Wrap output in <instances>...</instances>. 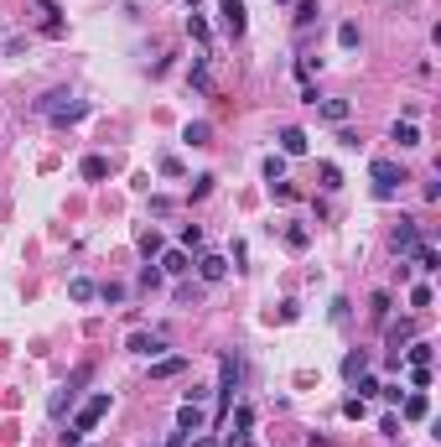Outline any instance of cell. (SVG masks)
Here are the masks:
<instances>
[{
    "instance_id": "obj_12",
    "label": "cell",
    "mask_w": 441,
    "mask_h": 447,
    "mask_svg": "<svg viewBox=\"0 0 441 447\" xmlns=\"http://www.w3.org/2000/svg\"><path fill=\"white\" fill-rule=\"evenodd\" d=\"M416 338V323H395V328H389V359H395L400 364V343H410Z\"/></svg>"
},
{
    "instance_id": "obj_25",
    "label": "cell",
    "mask_w": 441,
    "mask_h": 447,
    "mask_svg": "<svg viewBox=\"0 0 441 447\" xmlns=\"http://www.w3.org/2000/svg\"><path fill=\"white\" fill-rule=\"evenodd\" d=\"M431 302H436V292H431L426 281H420V286H410V307H431Z\"/></svg>"
},
{
    "instance_id": "obj_32",
    "label": "cell",
    "mask_w": 441,
    "mask_h": 447,
    "mask_svg": "<svg viewBox=\"0 0 441 447\" xmlns=\"http://www.w3.org/2000/svg\"><path fill=\"white\" fill-rule=\"evenodd\" d=\"M410 364H420V369H431V343H416V349H410Z\"/></svg>"
},
{
    "instance_id": "obj_10",
    "label": "cell",
    "mask_w": 441,
    "mask_h": 447,
    "mask_svg": "<svg viewBox=\"0 0 441 447\" xmlns=\"http://www.w3.org/2000/svg\"><path fill=\"white\" fill-rule=\"evenodd\" d=\"M198 271H203V281H223V276H229V260L223 255H203Z\"/></svg>"
},
{
    "instance_id": "obj_19",
    "label": "cell",
    "mask_w": 441,
    "mask_h": 447,
    "mask_svg": "<svg viewBox=\"0 0 441 447\" xmlns=\"http://www.w3.org/2000/svg\"><path fill=\"white\" fill-rule=\"evenodd\" d=\"M363 369H369V353H363V349H353L348 359H343V375H348V380H359Z\"/></svg>"
},
{
    "instance_id": "obj_26",
    "label": "cell",
    "mask_w": 441,
    "mask_h": 447,
    "mask_svg": "<svg viewBox=\"0 0 441 447\" xmlns=\"http://www.w3.org/2000/svg\"><path fill=\"white\" fill-rule=\"evenodd\" d=\"M337 47H359V26H353V21L337 26Z\"/></svg>"
},
{
    "instance_id": "obj_31",
    "label": "cell",
    "mask_w": 441,
    "mask_h": 447,
    "mask_svg": "<svg viewBox=\"0 0 441 447\" xmlns=\"http://www.w3.org/2000/svg\"><path fill=\"white\" fill-rule=\"evenodd\" d=\"M322 188H327V193L343 188V172H337V166H322Z\"/></svg>"
},
{
    "instance_id": "obj_3",
    "label": "cell",
    "mask_w": 441,
    "mask_h": 447,
    "mask_svg": "<svg viewBox=\"0 0 441 447\" xmlns=\"http://www.w3.org/2000/svg\"><path fill=\"white\" fill-rule=\"evenodd\" d=\"M369 177H374V198H389V193H395V182H405V172H400V162H389V156H379V162H369Z\"/></svg>"
},
{
    "instance_id": "obj_8",
    "label": "cell",
    "mask_w": 441,
    "mask_h": 447,
    "mask_svg": "<svg viewBox=\"0 0 441 447\" xmlns=\"http://www.w3.org/2000/svg\"><path fill=\"white\" fill-rule=\"evenodd\" d=\"M223 32L244 36V0H223Z\"/></svg>"
},
{
    "instance_id": "obj_13",
    "label": "cell",
    "mask_w": 441,
    "mask_h": 447,
    "mask_svg": "<svg viewBox=\"0 0 441 447\" xmlns=\"http://www.w3.org/2000/svg\"><path fill=\"white\" fill-rule=\"evenodd\" d=\"M426 416H431V400L420 395V390H416V395H405V422H426Z\"/></svg>"
},
{
    "instance_id": "obj_14",
    "label": "cell",
    "mask_w": 441,
    "mask_h": 447,
    "mask_svg": "<svg viewBox=\"0 0 441 447\" xmlns=\"http://www.w3.org/2000/svg\"><path fill=\"white\" fill-rule=\"evenodd\" d=\"M78 172L89 177V182H104V177H109V162H104V156H83V166H78Z\"/></svg>"
},
{
    "instance_id": "obj_23",
    "label": "cell",
    "mask_w": 441,
    "mask_h": 447,
    "mask_svg": "<svg viewBox=\"0 0 441 447\" xmlns=\"http://www.w3.org/2000/svg\"><path fill=\"white\" fill-rule=\"evenodd\" d=\"M395 141H400V146H420V130H416V120H400V125H395Z\"/></svg>"
},
{
    "instance_id": "obj_34",
    "label": "cell",
    "mask_w": 441,
    "mask_h": 447,
    "mask_svg": "<svg viewBox=\"0 0 441 447\" xmlns=\"http://www.w3.org/2000/svg\"><path fill=\"white\" fill-rule=\"evenodd\" d=\"M203 245V229H198V224H187V235H182V250H198Z\"/></svg>"
},
{
    "instance_id": "obj_17",
    "label": "cell",
    "mask_w": 441,
    "mask_h": 447,
    "mask_svg": "<svg viewBox=\"0 0 441 447\" xmlns=\"http://www.w3.org/2000/svg\"><path fill=\"white\" fill-rule=\"evenodd\" d=\"M410 255H416V265H420V271H436V265H441V255H436V250L426 245V239H420V245L410 250Z\"/></svg>"
},
{
    "instance_id": "obj_33",
    "label": "cell",
    "mask_w": 441,
    "mask_h": 447,
    "mask_svg": "<svg viewBox=\"0 0 441 447\" xmlns=\"http://www.w3.org/2000/svg\"><path fill=\"white\" fill-rule=\"evenodd\" d=\"M343 416H348V422H359V416H363V395H348V400H343Z\"/></svg>"
},
{
    "instance_id": "obj_15",
    "label": "cell",
    "mask_w": 441,
    "mask_h": 447,
    "mask_svg": "<svg viewBox=\"0 0 441 447\" xmlns=\"http://www.w3.org/2000/svg\"><path fill=\"white\" fill-rule=\"evenodd\" d=\"M161 271H166V276H187V250H166V255H161Z\"/></svg>"
},
{
    "instance_id": "obj_27",
    "label": "cell",
    "mask_w": 441,
    "mask_h": 447,
    "mask_svg": "<svg viewBox=\"0 0 441 447\" xmlns=\"http://www.w3.org/2000/svg\"><path fill=\"white\" fill-rule=\"evenodd\" d=\"M280 177H286V162H280V156H265V182H280Z\"/></svg>"
},
{
    "instance_id": "obj_22",
    "label": "cell",
    "mask_w": 441,
    "mask_h": 447,
    "mask_svg": "<svg viewBox=\"0 0 441 447\" xmlns=\"http://www.w3.org/2000/svg\"><path fill=\"white\" fill-rule=\"evenodd\" d=\"M135 245H140V255H161V235H156V229H140Z\"/></svg>"
},
{
    "instance_id": "obj_2",
    "label": "cell",
    "mask_w": 441,
    "mask_h": 447,
    "mask_svg": "<svg viewBox=\"0 0 441 447\" xmlns=\"http://www.w3.org/2000/svg\"><path fill=\"white\" fill-rule=\"evenodd\" d=\"M36 115H52V125H78L89 115V105L73 94H47V99H36Z\"/></svg>"
},
{
    "instance_id": "obj_37",
    "label": "cell",
    "mask_w": 441,
    "mask_h": 447,
    "mask_svg": "<svg viewBox=\"0 0 441 447\" xmlns=\"http://www.w3.org/2000/svg\"><path fill=\"white\" fill-rule=\"evenodd\" d=\"M410 380H416V390H426V385H431V369H420V364H410Z\"/></svg>"
},
{
    "instance_id": "obj_24",
    "label": "cell",
    "mask_w": 441,
    "mask_h": 447,
    "mask_svg": "<svg viewBox=\"0 0 441 447\" xmlns=\"http://www.w3.org/2000/svg\"><path fill=\"white\" fill-rule=\"evenodd\" d=\"M317 21V0H296V26H312Z\"/></svg>"
},
{
    "instance_id": "obj_6",
    "label": "cell",
    "mask_w": 441,
    "mask_h": 447,
    "mask_svg": "<svg viewBox=\"0 0 441 447\" xmlns=\"http://www.w3.org/2000/svg\"><path fill=\"white\" fill-rule=\"evenodd\" d=\"M249 426H255V411H249V406H239V411H234V437L223 447H249Z\"/></svg>"
},
{
    "instance_id": "obj_21",
    "label": "cell",
    "mask_w": 441,
    "mask_h": 447,
    "mask_svg": "<svg viewBox=\"0 0 441 447\" xmlns=\"http://www.w3.org/2000/svg\"><path fill=\"white\" fill-rule=\"evenodd\" d=\"M182 369H187V359H161V364L151 369V380H177Z\"/></svg>"
},
{
    "instance_id": "obj_36",
    "label": "cell",
    "mask_w": 441,
    "mask_h": 447,
    "mask_svg": "<svg viewBox=\"0 0 441 447\" xmlns=\"http://www.w3.org/2000/svg\"><path fill=\"white\" fill-rule=\"evenodd\" d=\"M161 177H182V162H177V156H161Z\"/></svg>"
},
{
    "instance_id": "obj_7",
    "label": "cell",
    "mask_w": 441,
    "mask_h": 447,
    "mask_svg": "<svg viewBox=\"0 0 441 447\" xmlns=\"http://www.w3.org/2000/svg\"><path fill=\"white\" fill-rule=\"evenodd\" d=\"M280 151H286V156H306V130L286 125V130H280Z\"/></svg>"
},
{
    "instance_id": "obj_1",
    "label": "cell",
    "mask_w": 441,
    "mask_h": 447,
    "mask_svg": "<svg viewBox=\"0 0 441 447\" xmlns=\"http://www.w3.org/2000/svg\"><path fill=\"white\" fill-rule=\"evenodd\" d=\"M104 416H109V390H99V395H89V400L78 406L73 426H68V432H58V442H63V447H78V437H83V432H93V426L104 422Z\"/></svg>"
},
{
    "instance_id": "obj_18",
    "label": "cell",
    "mask_w": 441,
    "mask_h": 447,
    "mask_svg": "<svg viewBox=\"0 0 441 447\" xmlns=\"http://www.w3.org/2000/svg\"><path fill=\"white\" fill-rule=\"evenodd\" d=\"M322 120L343 125V120H348V99H322Z\"/></svg>"
},
{
    "instance_id": "obj_30",
    "label": "cell",
    "mask_w": 441,
    "mask_h": 447,
    "mask_svg": "<svg viewBox=\"0 0 441 447\" xmlns=\"http://www.w3.org/2000/svg\"><path fill=\"white\" fill-rule=\"evenodd\" d=\"M353 385H359V395H379V380H374V375H369V369H363V375H359V380H353Z\"/></svg>"
},
{
    "instance_id": "obj_28",
    "label": "cell",
    "mask_w": 441,
    "mask_h": 447,
    "mask_svg": "<svg viewBox=\"0 0 441 447\" xmlns=\"http://www.w3.org/2000/svg\"><path fill=\"white\" fill-rule=\"evenodd\" d=\"M286 245L291 250H306V229H302V224H291V229H286Z\"/></svg>"
},
{
    "instance_id": "obj_16",
    "label": "cell",
    "mask_w": 441,
    "mask_h": 447,
    "mask_svg": "<svg viewBox=\"0 0 441 447\" xmlns=\"http://www.w3.org/2000/svg\"><path fill=\"white\" fill-rule=\"evenodd\" d=\"M208 135H213V125H208V120H192V125L182 130V141H192V146H208Z\"/></svg>"
},
{
    "instance_id": "obj_29",
    "label": "cell",
    "mask_w": 441,
    "mask_h": 447,
    "mask_svg": "<svg viewBox=\"0 0 441 447\" xmlns=\"http://www.w3.org/2000/svg\"><path fill=\"white\" fill-rule=\"evenodd\" d=\"M369 312H374V318H379V323L389 318V292H374V307H369Z\"/></svg>"
},
{
    "instance_id": "obj_4",
    "label": "cell",
    "mask_w": 441,
    "mask_h": 447,
    "mask_svg": "<svg viewBox=\"0 0 441 447\" xmlns=\"http://www.w3.org/2000/svg\"><path fill=\"white\" fill-rule=\"evenodd\" d=\"M83 380H89V364H78V369H73V380H68V385H63L52 400H47V411H52V416H63V411L73 406V395H78V385H83Z\"/></svg>"
},
{
    "instance_id": "obj_35",
    "label": "cell",
    "mask_w": 441,
    "mask_h": 447,
    "mask_svg": "<svg viewBox=\"0 0 441 447\" xmlns=\"http://www.w3.org/2000/svg\"><path fill=\"white\" fill-rule=\"evenodd\" d=\"M99 296H104V302H125V286L109 281V286H99Z\"/></svg>"
},
{
    "instance_id": "obj_9",
    "label": "cell",
    "mask_w": 441,
    "mask_h": 447,
    "mask_svg": "<svg viewBox=\"0 0 441 447\" xmlns=\"http://www.w3.org/2000/svg\"><path fill=\"white\" fill-rule=\"evenodd\" d=\"M177 426H182V432H203V406H198V400H182V411H177Z\"/></svg>"
},
{
    "instance_id": "obj_20",
    "label": "cell",
    "mask_w": 441,
    "mask_h": 447,
    "mask_svg": "<svg viewBox=\"0 0 441 447\" xmlns=\"http://www.w3.org/2000/svg\"><path fill=\"white\" fill-rule=\"evenodd\" d=\"M68 296H73V302H93V296H99V286H93L89 276H78V281L68 286Z\"/></svg>"
},
{
    "instance_id": "obj_38",
    "label": "cell",
    "mask_w": 441,
    "mask_h": 447,
    "mask_svg": "<svg viewBox=\"0 0 441 447\" xmlns=\"http://www.w3.org/2000/svg\"><path fill=\"white\" fill-rule=\"evenodd\" d=\"M192 447H218V442H213V437H192Z\"/></svg>"
},
{
    "instance_id": "obj_5",
    "label": "cell",
    "mask_w": 441,
    "mask_h": 447,
    "mask_svg": "<svg viewBox=\"0 0 441 447\" xmlns=\"http://www.w3.org/2000/svg\"><path fill=\"white\" fill-rule=\"evenodd\" d=\"M389 245H395V255H410V250L420 245V224H416V219H400L395 235H389Z\"/></svg>"
},
{
    "instance_id": "obj_11",
    "label": "cell",
    "mask_w": 441,
    "mask_h": 447,
    "mask_svg": "<svg viewBox=\"0 0 441 447\" xmlns=\"http://www.w3.org/2000/svg\"><path fill=\"white\" fill-rule=\"evenodd\" d=\"M161 349H166V343L156 338V333H130V353H151V359H156Z\"/></svg>"
}]
</instances>
